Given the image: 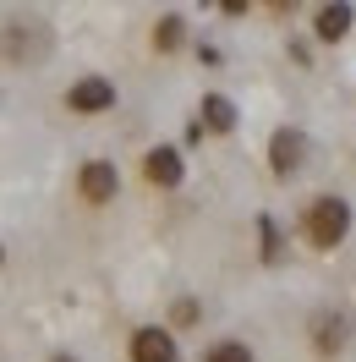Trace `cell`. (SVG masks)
I'll list each match as a JSON object with an SVG mask.
<instances>
[{"label":"cell","instance_id":"cell-3","mask_svg":"<svg viewBox=\"0 0 356 362\" xmlns=\"http://www.w3.org/2000/svg\"><path fill=\"white\" fill-rule=\"evenodd\" d=\"M302 154H307V137L296 132V127H280L274 143H268V165H274V176H290V170L302 165Z\"/></svg>","mask_w":356,"mask_h":362},{"label":"cell","instance_id":"cell-13","mask_svg":"<svg viewBox=\"0 0 356 362\" xmlns=\"http://www.w3.org/2000/svg\"><path fill=\"white\" fill-rule=\"evenodd\" d=\"M55 362H71V357H55Z\"/></svg>","mask_w":356,"mask_h":362},{"label":"cell","instance_id":"cell-11","mask_svg":"<svg viewBox=\"0 0 356 362\" xmlns=\"http://www.w3.org/2000/svg\"><path fill=\"white\" fill-rule=\"evenodd\" d=\"M208 362H252V351H247L242 340H220V346L208 351Z\"/></svg>","mask_w":356,"mask_h":362},{"label":"cell","instance_id":"cell-8","mask_svg":"<svg viewBox=\"0 0 356 362\" xmlns=\"http://www.w3.org/2000/svg\"><path fill=\"white\" fill-rule=\"evenodd\" d=\"M198 127H208V132H230V127H236V105H230V99H220V93H208V99H203Z\"/></svg>","mask_w":356,"mask_h":362},{"label":"cell","instance_id":"cell-1","mask_svg":"<svg viewBox=\"0 0 356 362\" xmlns=\"http://www.w3.org/2000/svg\"><path fill=\"white\" fill-rule=\"evenodd\" d=\"M302 230H307L312 247H340L345 242V230H351V209H345V198H312L307 214H302Z\"/></svg>","mask_w":356,"mask_h":362},{"label":"cell","instance_id":"cell-10","mask_svg":"<svg viewBox=\"0 0 356 362\" xmlns=\"http://www.w3.org/2000/svg\"><path fill=\"white\" fill-rule=\"evenodd\" d=\"M181 33H186L181 17H165V23L154 28V49H181Z\"/></svg>","mask_w":356,"mask_h":362},{"label":"cell","instance_id":"cell-4","mask_svg":"<svg viewBox=\"0 0 356 362\" xmlns=\"http://www.w3.org/2000/svg\"><path fill=\"white\" fill-rule=\"evenodd\" d=\"M77 187H83V198H88V204H110V198H115V165L88 159V165H83V176H77Z\"/></svg>","mask_w":356,"mask_h":362},{"label":"cell","instance_id":"cell-6","mask_svg":"<svg viewBox=\"0 0 356 362\" xmlns=\"http://www.w3.org/2000/svg\"><path fill=\"white\" fill-rule=\"evenodd\" d=\"M143 176L154 181V187H176L181 181V154L176 148H148V154H143Z\"/></svg>","mask_w":356,"mask_h":362},{"label":"cell","instance_id":"cell-2","mask_svg":"<svg viewBox=\"0 0 356 362\" xmlns=\"http://www.w3.org/2000/svg\"><path fill=\"white\" fill-rule=\"evenodd\" d=\"M66 105H71V110H83V115L110 110V105H115V83H105V77H83V83H71Z\"/></svg>","mask_w":356,"mask_h":362},{"label":"cell","instance_id":"cell-5","mask_svg":"<svg viewBox=\"0 0 356 362\" xmlns=\"http://www.w3.org/2000/svg\"><path fill=\"white\" fill-rule=\"evenodd\" d=\"M132 362H176V340L148 324V329L132 335Z\"/></svg>","mask_w":356,"mask_h":362},{"label":"cell","instance_id":"cell-7","mask_svg":"<svg viewBox=\"0 0 356 362\" xmlns=\"http://www.w3.org/2000/svg\"><path fill=\"white\" fill-rule=\"evenodd\" d=\"M312 28H318V39L334 45V39L351 28V6H318V11H312Z\"/></svg>","mask_w":356,"mask_h":362},{"label":"cell","instance_id":"cell-12","mask_svg":"<svg viewBox=\"0 0 356 362\" xmlns=\"http://www.w3.org/2000/svg\"><path fill=\"white\" fill-rule=\"evenodd\" d=\"M192 318H198V308H192V302L181 296V302H176V324H192Z\"/></svg>","mask_w":356,"mask_h":362},{"label":"cell","instance_id":"cell-9","mask_svg":"<svg viewBox=\"0 0 356 362\" xmlns=\"http://www.w3.org/2000/svg\"><path fill=\"white\" fill-rule=\"evenodd\" d=\"M340 340H345V318H334V313H318L312 318V346L329 357V351H340Z\"/></svg>","mask_w":356,"mask_h":362}]
</instances>
